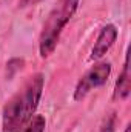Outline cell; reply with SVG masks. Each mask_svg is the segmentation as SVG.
I'll return each instance as SVG.
<instances>
[{"instance_id": "cell-5", "label": "cell", "mask_w": 131, "mask_h": 132, "mask_svg": "<svg viewBox=\"0 0 131 132\" xmlns=\"http://www.w3.org/2000/svg\"><path fill=\"white\" fill-rule=\"evenodd\" d=\"M130 65H128V55L125 57V63H123V69L116 81V88H114V98L116 100H125L130 95Z\"/></svg>"}, {"instance_id": "cell-6", "label": "cell", "mask_w": 131, "mask_h": 132, "mask_svg": "<svg viewBox=\"0 0 131 132\" xmlns=\"http://www.w3.org/2000/svg\"><path fill=\"white\" fill-rule=\"evenodd\" d=\"M45 126H46L45 118L42 115H34L22 132H45Z\"/></svg>"}, {"instance_id": "cell-9", "label": "cell", "mask_w": 131, "mask_h": 132, "mask_svg": "<svg viewBox=\"0 0 131 132\" xmlns=\"http://www.w3.org/2000/svg\"><path fill=\"white\" fill-rule=\"evenodd\" d=\"M125 132H131V128H130V126H127V129H125Z\"/></svg>"}, {"instance_id": "cell-8", "label": "cell", "mask_w": 131, "mask_h": 132, "mask_svg": "<svg viewBox=\"0 0 131 132\" xmlns=\"http://www.w3.org/2000/svg\"><path fill=\"white\" fill-rule=\"evenodd\" d=\"M40 0H19V6L20 8H28V6H34L37 5Z\"/></svg>"}, {"instance_id": "cell-2", "label": "cell", "mask_w": 131, "mask_h": 132, "mask_svg": "<svg viewBox=\"0 0 131 132\" xmlns=\"http://www.w3.org/2000/svg\"><path fill=\"white\" fill-rule=\"evenodd\" d=\"M79 8V0H57L54 8L51 9V12L48 14L40 38H39V52L42 59L49 57L56 46L57 42L60 38V34L66 26V23L72 19V15L76 14Z\"/></svg>"}, {"instance_id": "cell-3", "label": "cell", "mask_w": 131, "mask_h": 132, "mask_svg": "<svg viewBox=\"0 0 131 132\" xmlns=\"http://www.w3.org/2000/svg\"><path fill=\"white\" fill-rule=\"evenodd\" d=\"M110 74H111V65L108 62H100L97 65H94L91 69H88L82 75V78L79 80L74 89V100L79 101V100L85 98L93 89L105 85Z\"/></svg>"}, {"instance_id": "cell-4", "label": "cell", "mask_w": 131, "mask_h": 132, "mask_svg": "<svg viewBox=\"0 0 131 132\" xmlns=\"http://www.w3.org/2000/svg\"><path fill=\"white\" fill-rule=\"evenodd\" d=\"M116 38H117V29H116V26L111 25V23L105 25L97 35V40H96V43L93 46L90 60H99V59H102L111 49V46L114 45Z\"/></svg>"}, {"instance_id": "cell-1", "label": "cell", "mask_w": 131, "mask_h": 132, "mask_svg": "<svg viewBox=\"0 0 131 132\" xmlns=\"http://www.w3.org/2000/svg\"><path fill=\"white\" fill-rule=\"evenodd\" d=\"M45 85L43 74H34L28 81L17 91V94L9 100L2 114L3 132H22L23 128L30 123L34 112L42 98Z\"/></svg>"}, {"instance_id": "cell-7", "label": "cell", "mask_w": 131, "mask_h": 132, "mask_svg": "<svg viewBox=\"0 0 131 132\" xmlns=\"http://www.w3.org/2000/svg\"><path fill=\"white\" fill-rule=\"evenodd\" d=\"M114 126H116V115L111 114L105 118V121L100 128V132H114Z\"/></svg>"}]
</instances>
